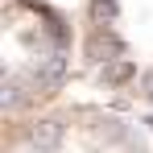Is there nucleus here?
Segmentation results:
<instances>
[{
	"instance_id": "nucleus-1",
	"label": "nucleus",
	"mask_w": 153,
	"mask_h": 153,
	"mask_svg": "<svg viewBox=\"0 0 153 153\" xmlns=\"http://www.w3.org/2000/svg\"><path fill=\"white\" fill-rule=\"evenodd\" d=\"M58 137H62V124H54V120H46V124H33L29 128V145L37 153H54V145H58Z\"/></svg>"
},
{
	"instance_id": "nucleus-2",
	"label": "nucleus",
	"mask_w": 153,
	"mask_h": 153,
	"mask_svg": "<svg viewBox=\"0 0 153 153\" xmlns=\"http://www.w3.org/2000/svg\"><path fill=\"white\" fill-rule=\"evenodd\" d=\"M128 75H132V62H124V58H112V66H103V79L108 83H120Z\"/></svg>"
},
{
	"instance_id": "nucleus-3",
	"label": "nucleus",
	"mask_w": 153,
	"mask_h": 153,
	"mask_svg": "<svg viewBox=\"0 0 153 153\" xmlns=\"http://www.w3.org/2000/svg\"><path fill=\"white\" fill-rule=\"evenodd\" d=\"M58 75H62V58H58V54H50V62L37 71V83H54Z\"/></svg>"
},
{
	"instance_id": "nucleus-4",
	"label": "nucleus",
	"mask_w": 153,
	"mask_h": 153,
	"mask_svg": "<svg viewBox=\"0 0 153 153\" xmlns=\"http://www.w3.org/2000/svg\"><path fill=\"white\" fill-rule=\"evenodd\" d=\"M141 87H145V91L153 95V71H145V75H141Z\"/></svg>"
}]
</instances>
